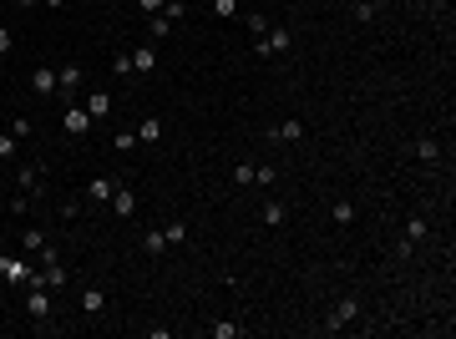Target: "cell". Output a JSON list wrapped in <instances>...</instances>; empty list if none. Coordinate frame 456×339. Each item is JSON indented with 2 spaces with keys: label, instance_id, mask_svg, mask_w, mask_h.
I'll use <instances>...</instances> for the list:
<instances>
[{
  "label": "cell",
  "instance_id": "8",
  "mask_svg": "<svg viewBox=\"0 0 456 339\" xmlns=\"http://www.w3.org/2000/svg\"><path fill=\"white\" fill-rule=\"evenodd\" d=\"M0 278H11V284H31L36 268H31L26 258H6V253H0Z\"/></svg>",
  "mask_w": 456,
  "mask_h": 339
},
{
  "label": "cell",
  "instance_id": "13",
  "mask_svg": "<svg viewBox=\"0 0 456 339\" xmlns=\"http://www.w3.org/2000/svg\"><path fill=\"white\" fill-rule=\"evenodd\" d=\"M16 183H21V193H26V198H36V193L46 188V178L36 173V167H31V162H21V167H16Z\"/></svg>",
  "mask_w": 456,
  "mask_h": 339
},
{
  "label": "cell",
  "instance_id": "32",
  "mask_svg": "<svg viewBox=\"0 0 456 339\" xmlns=\"http://www.w3.org/2000/svg\"><path fill=\"white\" fill-rule=\"evenodd\" d=\"M41 243H46V238H41V228H26V233H21V248H26V253H36Z\"/></svg>",
  "mask_w": 456,
  "mask_h": 339
},
{
  "label": "cell",
  "instance_id": "26",
  "mask_svg": "<svg viewBox=\"0 0 456 339\" xmlns=\"http://www.w3.org/2000/svg\"><path fill=\"white\" fill-rule=\"evenodd\" d=\"M162 238H167V248H173V243H188V223H183V218H178V223H167Z\"/></svg>",
  "mask_w": 456,
  "mask_h": 339
},
{
  "label": "cell",
  "instance_id": "31",
  "mask_svg": "<svg viewBox=\"0 0 456 339\" xmlns=\"http://www.w3.org/2000/svg\"><path fill=\"white\" fill-rule=\"evenodd\" d=\"M162 16H167V21H173V26H178V21L188 16V0H167V6H162Z\"/></svg>",
  "mask_w": 456,
  "mask_h": 339
},
{
  "label": "cell",
  "instance_id": "22",
  "mask_svg": "<svg viewBox=\"0 0 456 339\" xmlns=\"http://www.w3.org/2000/svg\"><path fill=\"white\" fill-rule=\"evenodd\" d=\"M259 218H264V228H279V223L289 218V208H284V203H264V213H259Z\"/></svg>",
  "mask_w": 456,
  "mask_h": 339
},
{
  "label": "cell",
  "instance_id": "12",
  "mask_svg": "<svg viewBox=\"0 0 456 339\" xmlns=\"http://www.w3.org/2000/svg\"><path fill=\"white\" fill-rule=\"evenodd\" d=\"M152 66H157V46L142 41V46L132 51V71H137V76H152Z\"/></svg>",
  "mask_w": 456,
  "mask_h": 339
},
{
  "label": "cell",
  "instance_id": "10",
  "mask_svg": "<svg viewBox=\"0 0 456 339\" xmlns=\"http://www.w3.org/2000/svg\"><path fill=\"white\" fill-rule=\"evenodd\" d=\"M106 208H111V213H117V218L127 223V218L137 213V193H132L127 183H117V193H111V203H106Z\"/></svg>",
  "mask_w": 456,
  "mask_h": 339
},
{
  "label": "cell",
  "instance_id": "14",
  "mask_svg": "<svg viewBox=\"0 0 456 339\" xmlns=\"http://www.w3.org/2000/svg\"><path fill=\"white\" fill-rule=\"evenodd\" d=\"M31 91H36L41 101L56 96V71H51V66H36V71H31Z\"/></svg>",
  "mask_w": 456,
  "mask_h": 339
},
{
  "label": "cell",
  "instance_id": "15",
  "mask_svg": "<svg viewBox=\"0 0 456 339\" xmlns=\"http://www.w3.org/2000/svg\"><path fill=\"white\" fill-rule=\"evenodd\" d=\"M86 111H91V122L96 117H111V91H91L86 96Z\"/></svg>",
  "mask_w": 456,
  "mask_h": 339
},
{
  "label": "cell",
  "instance_id": "16",
  "mask_svg": "<svg viewBox=\"0 0 456 339\" xmlns=\"http://www.w3.org/2000/svg\"><path fill=\"white\" fill-rule=\"evenodd\" d=\"M269 137H274V142H299V137H304V122H294V117H289V122H279Z\"/></svg>",
  "mask_w": 456,
  "mask_h": 339
},
{
  "label": "cell",
  "instance_id": "5",
  "mask_svg": "<svg viewBox=\"0 0 456 339\" xmlns=\"http://www.w3.org/2000/svg\"><path fill=\"white\" fill-rule=\"evenodd\" d=\"M61 132H66V137H86V132H91V111H86L81 101H66V111H61Z\"/></svg>",
  "mask_w": 456,
  "mask_h": 339
},
{
  "label": "cell",
  "instance_id": "6",
  "mask_svg": "<svg viewBox=\"0 0 456 339\" xmlns=\"http://www.w3.org/2000/svg\"><path fill=\"white\" fill-rule=\"evenodd\" d=\"M56 96H61V101H76L81 96V66L76 61H66L61 71H56Z\"/></svg>",
  "mask_w": 456,
  "mask_h": 339
},
{
  "label": "cell",
  "instance_id": "2",
  "mask_svg": "<svg viewBox=\"0 0 456 339\" xmlns=\"http://www.w3.org/2000/svg\"><path fill=\"white\" fill-rule=\"evenodd\" d=\"M426 238H431V218L411 213V218H406V228H401V243H395V253L411 258V253H416V243H426Z\"/></svg>",
  "mask_w": 456,
  "mask_h": 339
},
{
  "label": "cell",
  "instance_id": "19",
  "mask_svg": "<svg viewBox=\"0 0 456 339\" xmlns=\"http://www.w3.org/2000/svg\"><path fill=\"white\" fill-rule=\"evenodd\" d=\"M111 193H117V183H111V178H96V183L86 188V203H111Z\"/></svg>",
  "mask_w": 456,
  "mask_h": 339
},
{
  "label": "cell",
  "instance_id": "34",
  "mask_svg": "<svg viewBox=\"0 0 456 339\" xmlns=\"http://www.w3.org/2000/svg\"><path fill=\"white\" fill-rule=\"evenodd\" d=\"M6 132H16V137H21V142H26V137H31V132H36V127H31V122H26V117H11V127H6Z\"/></svg>",
  "mask_w": 456,
  "mask_h": 339
},
{
  "label": "cell",
  "instance_id": "21",
  "mask_svg": "<svg viewBox=\"0 0 456 339\" xmlns=\"http://www.w3.org/2000/svg\"><path fill=\"white\" fill-rule=\"evenodd\" d=\"M21 157V137L16 132H0V162H16Z\"/></svg>",
  "mask_w": 456,
  "mask_h": 339
},
{
  "label": "cell",
  "instance_id": "39",
  "mask_svg": "<svg viewBox=\"0 0 456 339\" xmlns=\"http://www.w3.org/2000/svg\"><path fill=\"white\" fill-rule=\"evenodd\" d=\"M41 6H46V11H61V6H66V0H41Z\"/></svg>",
  "mask_w": 456,
  "mask_h": 339
},
{
  "label": "cell",
  "instance_id": "11",
  "mask_svg": "<svg viewBox=\"0 0 456 339\" xmlns=\"http://www.w3.org/2000/svg\"><path fill=\"white\" fill-rule=\"evenodd\" d=\"M406 157H416V162L431 167V162H441V142H436V137H416V142L406 147Z\"/></svg>",
  "mask_w": 456,
  "mask_h": 339
},
{
  "label": "cell",
  "instance_id": "24",
  "mask_svg": "<svg viewBox=\"0 0 456 339\" xmlns=\"http://www.w3.org/2000/svg\"><path fill=\"white\" fill-rule=\"evenodd\" d=\"M137 142H147V147H152V142H162V122H157V117H147V122L137 127Z\"/></svg>",
  "mask_w": 456,
  "mask_h": 339
},
{
  "label": "cell",
  "instance_id": "29",
  "mask_svg": "<svg viewBox=\"0 0 456 339\" xmlns=\"http://www.w3.org/2000/svg\"><path fill=\"white\" fill-rule=\"evenodd\" d=\"M254 167H259V162H239V167H234V183H239V188H254Z\"/></svg>",
  "mask_w": 456,
  "mask_h": 339
},
{
  "label": "cell",
  "instance_id": "9",
  "mask_svg": "<svg viewBox=\"0 0 456 339\" xmlns=\"http://www.w3.org/2000/svg\"><path fill=\"white\" fill-rule=\"evenodd\" d=\"M81 314H86V319H101V314H106V289H101V284H86V289H81Z\"/></svg>",
  "mask_w": 456,
  "mask_h": 339
},
{
  "label": "cell",
  "instance_id": "37",
  "mask_svg": "<svg viewBox=\"0 0 456 339\" xmlns=\"http://www.w3.org/2000/svg\"><path fill=\"white\" fill-rule=\"evenodd\" d=\"M264 31H269V21H264V16H249V36H254V41H259V36H264Z\"/></svg>",
  "mask_w": 456,
  "mask_h": 339
},
{
  "label": "cell",
  "instance_id": "1",
  "mask_svg": "<svg viewBox=\"0 0 456 339\" xmlns=\"http://www.w3.org/2000/svg\"><path fill=\"white\" fill-rule=\"evenodd\" d=\"M289 46H294V31H289V26H269V31L254 41V56H259V61H274V56H284Z\"/></svg>",
  "mask_w": 456,
  "mask_h": 339
},
{
  "label": "cell",
  "instance_id": "18",
  "mask_svg": "<svg viewBox=\"0 0 456 339\" xmlns=\"http://www.w3.org/2000/svg\"><path fill=\"white\" fill-rule=\"evenodd\" d=\"M329 218H334V228H350V223H355V203H345V198L329 203Z\"/></svg>",
  "mask_w": 456,
  "mask_h": 339
},
{
  "label": "cell",
  "instance_id": "40",
  "mask_svg": "<svg viewBox=\"0 0 456 339\" xmlns=\"http://www.w3.org/2000/svg\"><path fill=\"white\" fill-rule=\"evenodd\" d=\"M411 6H416V11H431V6H436V0H411Z\"/></svg>",
  "mask_w": 456,
  "mask_h": 339
},
{
  "label": "cell",
  "instance_id": "36",
  "mask_svg": "<svg viewBox=\"0 0 456 339\" xmlns=\"http://www.w3.org/2000/svg\"><path fill=\"white\" fill-rule=\"evenodd\" d=\"M11 213H16V218H26V213H31V198H26V193H16V198H11Z\"/></svg>",
  "mask_w": 456,
  "mask_h": 339
},
{
  "label": "cell",
  "instance_id": "33",
  "mask_svg": "<svg viewBox=\"0 0 456 339\" xmlns=\"http://www.w3.org/2000/svg\"><path fill=\"white\" fill-rule=\"evenodd\" d=\"M111 147H117V152H132V147H137V132H117V137H111Z\"/></svg>",
  "mask_w": 456,
  "mask_h": 339
},
{
  "label": "cell",
  "instance_id": "4",
  "mask_svg": "<svg viewBox=\"0 0 456 339\" xmlns=\"http://www.w3.org/2000/svg\"><path fill=\"white\" fill-rule=\"evenodd\" d=\"M26 314H31L36 324H51V319H56L51 289H46V284H36V278H31V289H26Z\"/></svg>",
  "mask_w": 456,
  "mask_h": 339
},
{
  "label": "cell",
  "instance_id": "41",
  "mask_svg": "<svg viewBox=\"0 0 456 339\" xmlns=\"http://www.w3.org/2000/svg\"><path fill=\"white\" fill-rule=\"evenodd\" d=\"M16 6H21V11H31V6H41V0H16Z\"/></svg>",
  "mask_w": 456,
  "mask_h": 339
},
{
  "label": "cell",
  "instance_id": "38",
  "mask_svg": "<svg viewBox=\"0 0 456 339\" xmlns=\"http://www.w3.org/2000/svg\"><path fill=\"white\" fill-rule=\"evenodd\" d=\"M162 6H167V0H137V11H142V16H157Z\"/></svg>",
  "mask_w": 456,
  "mask_h": 339
},
{
  "label": "cell",
  "instance_id": "20",
  "mask_svg": "<svg viewBox=\"0 0 456 339\" xmlns=\"http://www.w3.org/2000/svg\"><path fill=\"white\" fill-rule=\"evenodd\" d=\"M162 248H167V238H162V228H147V233H142V253H147V258H157Z\"/></svg>",
  "mask_w": 456,
  "mask_h": 339
},
{
  "label": "cell",
  "instance_id": "27",
  "mask_svg": "<svg viewBox=\"0 0 456 339\" xmlns=\"http://www.w3.org/2000/svg\"><path fill=\"white\" fill-rule=\"evenodd\" d=\"M111 71H117L122 81H127V76H137V71H132V51H117V56H111Z\"/></svg>",
  "mask_w": 456,
  "mask_h": 339
},
{
  "label": "cell",
  "instance_id": "25",
  "mask_svg": "<svg viewBox=\"0 0 456 339\" xmlns=\"http://www.w3.org/2000/svg\"><path fill=\"white\" fill-rule=\"evenodd\" d=\"M350 11H355V21L365 26V21H375V16H380V0H355Z\"/></svg>",
  "mask_w": 456,
  "mask_h": 339
},
{
  "label": "cell",
  "instance_id": "3",
  "mask_svg": "<svg viewBox=\"0 0 456 339\" xmlns=\"http://www.w3.org/2000/svg\"><path fill=\"white\" fill-rule=\"evenodd\" d=\"M355 319H360V299H355V294L334 299V309L324 314V334H339V329H350Z\"/></svg>",
  "mask_w": 456,
  "mask_h": 339
},
{
  "label": "cell",
  "instance_id": "35",
  "mask_svg": "<svg viewBox=\"0 0 456 339\" xmlns=\"http://www.w3.org/2000/svg\"><path fill=\"white\" fill-rule=\"evenodd\" d=\"M16 51V31L11 26H0V56H11Z\"/></svg>",
  "mask_w": 456,
  "mask_h": 339
},
{
  "label": "cell",
  "instance_id": "30",
  "mask_svg": "<svg viewBox=\"0 0 456 339\" xmlns=\"http://www.w3.org/2000/svg\"><path fill=\"white\" fill-rule=\"evenodd\" d=\"M208 6H213V16H223V21L239 16V0H208Z\"/></svg>",
  "mask_w": 456,
  "mask_h": 339
},
{
  "label": "cell",
  "instance_id": "28",
  "mask_svg": "<svg viewBox=\"0 0 456 339\" xmlns=\"http://www.w3.org/2000/svg\"><path fill=\"white\" fill-rule=\"evenodd\" d=\"M274 183H279V167H269V162L254 167V188H274Z\"/></svg>",
  "mask_w": 456,
  "mask_h": 339
},
{
  "label": "cell",
  "instance_id": "7",
  "mask_svg": "<svg viewBox=\"0 0 456 339\" xmlns=\"http://www.w3.org/2000/svg\"><path fill=\"white\" fill-rule=\"evenodd\" d=\"M36 284H46L51 294H56V289H66V263H61V258L41 263V268H36Z\"/></svg>",
  "mask_w": 456,
  "mask_h": 339
},
{
  "label": "cell",
  "instance_id": "23",
  "mask_svg": "<svg viewBox=\"0 0 456 339\" xmlns=\"http://www.w3.org/2000/svg\"><path fill=\"white\" fill-rule=\"evenodd\" d=\"M208 334H213V339H244V324H228V319H218V324H208Z\"/></svg>",
  "mask_w": 456,
  "mask_h": 339
},
{
  "label": "cell",
  "instance_id": "17",
  "mask_svg": "<svg viewBox=\"0 0 456 339\" xmlns=\"http://www.w3.org/2000/svg\"><path fill=\"white\" fill-rule=\"evenodd\" d=\"M167 36H173V21H167L162 11H157V16H147V41H167Z\"/></svg>",
  "mask_w": 456,
  "mask_h": 339
}]
</instances>
